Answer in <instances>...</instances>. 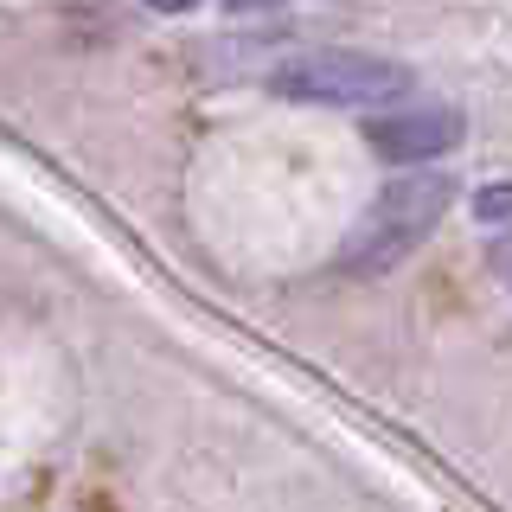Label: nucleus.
I'll list each match as a JSON object with an SVG mask.
<instances>
[{
  "label": "nucleus",
  "mask_w": 512,
  "mask_h": 512,
  "mask_svg": "<svg viewBox=\"0 0 512 512\" xmlns=\"http://www.w3.org/2000/svg\"><path fill=\"white\" fill-rule=\"evenodd\" d=\"M448 205H455V180H442V173H404V180H391L346 231L340 269L346 276H384V269H397L410 250H423V237L448 218Z\"/></svg>",
  "instance_id": "f257e3e1"
},
{
  "label": "nucleus",
  "mask_w": 512,
  "mask_h": 512,
  "mask_svg": "<svg viewBox=\"0 0 512 512\" xmlns=\"http://www.w3.org/2000/svg\"><path fill=\"white\" fill-rule=\"evenodd\" d=\"M461 135H468V122H461V109H448V103H404V109H391V116L365 122V148L378 160H391V167L436 160V154L455 148Z\"/></svg>",
  "instance_id": "7ed1b4c3"
},
{
  "label": "nucleus",
  "mask_w": 512,
  "mask_h": 512,
  "mask_svg": "<svg viewBox=\"0 0 512 512\" xmlns=\"http://www.w3.org/2000/svg\"><path fill=\"white\" fill-rule=\"evenodd\" d=\"M474 218H480V224H500V218H512V180L480 186V192H474Z\"/></svg>",
  "instance_id": "20e7f679"
},
{
  "label": "nucleus",
  "mask_w": 512,
  "mask_h": 512,
  "mask_svg": "<svg viewBox=\"0 0 512 512\" xmlns=\"http://www.w3.org/2000/svg\"><path fill=\"white\" fill-rule=\"evenodd\" d=\"M141 7H154V13H192L199 0H141Z\"/></svg>",
  "instance_id": "423d86ee"
},
{
  "label": "nucleus",
  "mask_w": 512,
  "mask_h": 512,
  "mask_svg": "<svg viewBox=\"0 0 512 512\" xmlns=\"http://www.w3.org/2000/svg\"><path fill=\"white\" fill-rule=\"evenodd\" d=\"M231 13H269V7H288V0H224Z\"/></svg>",
  "instance_id": "39448f33"
},
{
  "label": "nucleus",
  "mask_w": 512,
  "mask_h": 512,
  "mask_svg": "<svg viewBox=\"0 0 512 512\" xmlns=\"http://www.w3.org/2000/svg\"><path fill=\"white\" fill-rule=\"evenodd\" d=\"M410 64L378 52H295L269 71V96L308 109H378L410 96Z\"/></svg>",
  "instance_id": "f03ea898"
}]
</instances>
